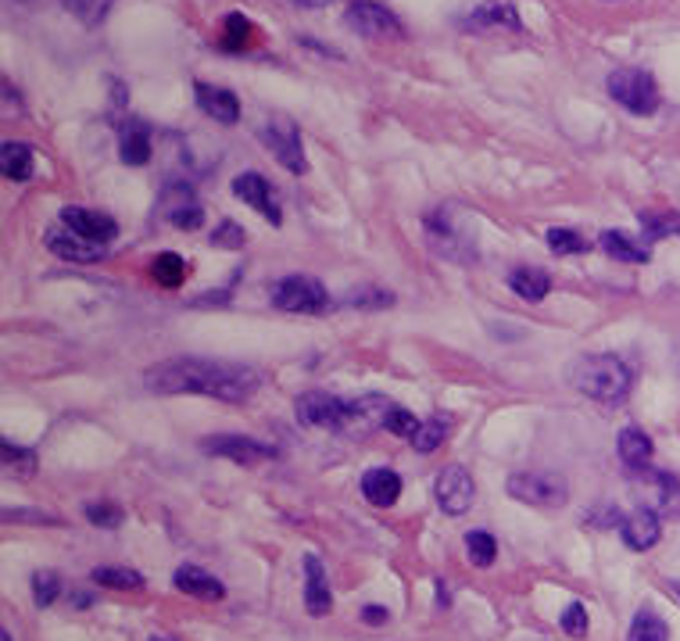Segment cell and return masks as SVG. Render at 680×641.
Instances as JSON below:
<instances>
[{"mask_svg":"<svg viewBox=\"0 0 680 641\" xmlns=\"http://www.w3.org/2000/svg\"><path fill=\"white\" fill-rule=\"evenodd\" d=\"M144 384L154 394H205V398H219V402H247L262 387V373L251 366L183 355V359L147 369Z\"/></svg>","mask_w":680,"mask_h":641,"instance_id":"1","label":"cell"},{"mask_svg":"<svg viewBox=\"0 0 680 641\" xmlns=\"http://www.w3.org/2000/svg\"><path fill=\"white\" fill-rule=\"evenodd\" d=\"M566 380L580 394H588V398H595L602 405H620L630 394L634 373H630V366L620 355H580L566 369Z\"/></svg>","mask_w":680,"mask_h":641,"instance_id":"2","label":"cell"},{"mask_svg":"<svg viewBox=\"0 0 680 641\" xmlns=\"http://www.w3.org/2000/svg\"><path fill=\"white\" fill-rule=\"evenodd\" d=\"M609 97L623 104L630 115H655L659 112V86H655L652 72L645 69H616L609 79Z\"/></svg>","mask_w":680,"mask_h":641,"instance_id":"3","label":"cell"},{"mask_svg":"<svg viewBox=\"0 0 680 641\" xmlns=\"http://www.w3.org/2000/svg\"><path fill=\"white\" fill-rule=\"evenodd\" d=\"M269 298L280 312H298V316H319L330 308L326 287L312 276H283L272 283Z\"/></svg>","mask_w":680,"mask_h":641,"instance_id":"4","label":"cell"},{"mask_svg":"<svg viewBox=\"0 0 680 641\" xmlns=\"http://www.w3.org/2000/svg\"><path fill=\"white\" fill-rule=\"evenodd\" d=\"M505 488H509V495L516 502L544 505V509L570 502V484H566V477L552 473V470H519V473L509 477V484Z\"/></svg>","mask_w":680,"mask_h":641,"instance_id":"5","label":"cell"},{"mask_svg":"<svg viewBox=\"0 0 680 641\" xmlns=\"http://www.w3.org/2000/svg\"><path fill=\"white\" fill-rule=\"evenodd\" d=\"M258 137L269 147L272 155H276V162L287 169V172H301L308 169L305 162V144H301V130L298 122L287 119V115H269L262 122V130H258Z\"/></svg>","mask_w":680,"mask_h":641,"instance_id":"6","label":"cell"},{"mask_svg":"<svg viewBox=\"0 0 680 641\" xmlns=\"http://www.w3.org/2000/svg\"><path fill=\"white\" fill-rule=\"evenodd\" d=\"M344 22H348V29H355L358 36H366V40H405L401 19L394 15L391 8L376 4V0H355Z\"/></svg>","mask_w":680,"mask_h":641,"instance_id":"7","label":"cell"},{"mask_svg":"<svg viewBox=\"0 0 680 641\" xmlns=\"http://www.w3.org/2000/svg\"><path fill=\"white\" fill-rule=\"evenodd\" d=\"M205 452L208 455H219V459L240 463V466H262V463H272L280 455L276 445H269V441H255V437H240V434L208 437L205 441Z\"/></svg>","mask_w":680,"mask_h":641,"instance_id":"8","label":"cell"},{"mask_svg":"<svg viewBox=\"0 0 680 641\" xmlns=\"http://www.w3.org/2000/svg\"><path fill=\"white\" fill-rule=\"evenodd\" d=\"M233 194H237L244 205H251L258 215H265L272 226H280V223H283L280 194L272 190V183L262 176V172H240V176L233 180Z\"/></svg>","mask_w":680,"mask_h":641,"instance_id":"9","label":"cell"},{"mask_svg":"<svg viewBox=\"0 0 680 641\" xmlns=\"http://www.w3.org/2000/svg\"><path fill=\"white\" fill-rule=\"evenodd\" d=\"M434 498L448 516H462L477 498V484L462 466H444L441 477L434 480Z\"/></svg>","mask_w":680,"mask_h":641,"instance_id":"10","label":"cell"},{"mask_svg":"<svg viewBox=\"0 0 680 641\" xmlns=\"http://www.w3.org/2000/svg\"><path fill=\"white\" fill-rule=\"evenodd\" d=\"M44 244H47V251H54L58 258H65V262H79V266L101 262V258L108 255V244L86 241V237H79L76 230H69L65 223L47 230Z\"/></svg>","mask_w":680,"mask_h":641,"instance_id":"11","label":"cell"},{"mask_svg":"<svg viewBox=\"0 0 680 641\" xmlns=\"http://www.w3.org/2000/svg\"><path fill=\"white\" fill-rule=\"evenodd\" d=\"M294 412H298V419L308 427L341 430L344 416H348V402H341L337 394H326V391H308L298 398V405H294Z\"/></svg>","mask_w":680,"mask_h":641,"instance_id":"12","label":"cell"},{"mask_svg":"<svg viewBox=\"0 0 680 641\" xmlns=\"http://www.w3.org/2000/svg\"><path fill=\"white\" fill-rule=\"evenodd\" d=\"M61 223H65L69 230H76L79 237L97 241V244H111L119 237V223L108 212H97V208L69 205V208H61Z\"/></svg>","mask_w":680,"mask_h":641,"instance_id":"13","label":"cell"},{"mask_svg":"<svg viewBox=\"0 0 680 641\" xmlns=\"http://www.w3.org/2000/svg\"><path fill=\"white\" fill-rule=\"evenodd\" d=\"M194 97H197V108L208 115L222 122V126H233V122H240V97L226 90V86H212V83H194Z\"/></svg>","mask_w":680,"mask_h":641,"instance_id":"14","label":"cell"},{"mask_svg":"<svg viewBox=\"0 0 680 641\" xmlns=\"http://www.w3.org/2000/svg\"><path fill=\"white\" fill-rule=\"evenodd\" d=\"M162 208H165L169 223L180 230H197L205 223V208L194 201V190L187 187V183H172V187H165Z\"/></svg>","mask_w":680,"mask_h":641,"instance_id":"15","label":"cell"},{"mask_svg":"<svg viewBox=\"0 0 680 641\" xmlns=\"http://www.w3.org/2000/svg\"><path fill=\"white\" fill-rule=\"evenodd\" d=\"M391 402L380 398V394H366V398L348 402V416H344V434H369V430H380L383 419H387Z\"/></svg>","mask_w":680,"mask_h":641,"instance_id":"16","label":"cell"},{"mask_svg":"<svg viewBox=\"0 0 680 641\" xmlns=\"http://www.w3.org/2000/svg\"><path fill=\"white\" fill-rule=\"evenodd\" d=\"M466 29H512L519 33L523 22H519V11L509 4V0H484L480 8L469 11V19L462 22Z\"/></svg>","mask_w":680,"mask_h":641,"instance_id":"17","label":"cell"},{"mask_svg":"<svg viewBox=\"0 0 680 641\" xmlns=\"http://www.w3.org/2000/svg\"><path fill=\"white\" fill-rule=\"evenodd\" d=\"M333 606V595H330V581H326V570L319 556L308 552L305 556V609L308 616H326Z\"/></svg>","mask_w":680,"mask_h":641,"instance_id":"18","label":"cell"},{"mask_svg":"<svg viewBox=\"0 0 680 641\" xmlns=\"http://www.w3.org/2000/svg\"><path fill=\"white\" fill-rule=\"evenodd\" d=\"M620 534H623V545L634 548V552H648L655 541H659L663 527H659V516H655L652 509H638L623 516L620 523Z\"/></svg>","mask_w":680,"mask_h":641,"instance_id":"19","label":"cell"},{"mask_svg":"<svg viewBox=\"0 0 680 641\" xmlns=\"http://www.w3.org/2000/svg\"><path fill=\"white\" fill-rule=\"evenodd\" d=\"M119 158L126 165L151 162V126H144L140 119H129L119 133Z\"/></svg>","mask_w":680,"mask_h":641,"instance_id":"20","label":"cell"},{"mask_svg":"<svg viewBox=\"0 0 680 641\" xmlns=\"http://www.w3.org/2000/svg\"><path fill=\"white\" fill-rule=\"evenodd\" d=\"M362 495L373 505H380V509H387V505L401 498V477L387 470V466H373V470H366L362 477Z\"/></svg>","mask_w":680,"mask_h":641,"instance_id":"21","label":"cell"},{"mask_svg":"<svg viewBox=\"0 0 680 641\" xmlns=\"http://www.w3.org/2000/svg\"><path fill=\"white\" fill-rule=\"evenodd\" d=\"M172 584H176L183 595H194V599H205V602H219L222 595H226L222 581H215L212 574L197 570V566H180V570L172 574Z\"/></svg>","mask_w":680,"mask_h":641,"instance_id":"22","label":"cell"},{"mask_svg":"<svg viewBox=\"0 0 680 641\" xmlns=\"http://www.w3.org/2000/svg\"><path fill=\"white\" fill-rule=\"evenodd\" d=\"M616 452H620L623 466H630L634 473L648 470L652 463V441L641 427H623L620 437H616Z\"/></svg>","mask_w":680,"mask_h":641,"instance_id":"23","label":"cell"},{"mask_svg":"<svg viewBox=\"0 0 680 641\" xmlns=\"http://www.w3.org/2000/svg\"><path fill=\"white\" fill-rule=\"evenodd\" d=\"M598 244H602V251H605V255H609V258H620V262H634V266H641V262H648V258H652L648 244H645V241H638V237H630V233H623V230H605L602 237H598Z\"/></svg>","mask_w":680,"mask_h":641,"instance_id":"24","label":"cell"},{"mask_svg":"<svg viewBox=\"0 0 680 641\" xmlns=\"http://www.w3.org/2000/svg\"><path fill=\"white\" fill-rule=\"evenodd\" d=\"M509 287L516 298H523V301H544L552 291V276L537 266H519L509 273Z\"/></svg>","mask_w":680,"mask_h":641,"instance_id":"25","label":"cell"},{"mask_svg":"<svg viewBox=\"0 0 680 641\" xmlns=\"http://www.w3.org/2000/svg\"><path fill=\"white\" fill-rule=\"evenodd\" d=\"M0 172L11 183H26L33 176V147L18 140L0 147Z\"/></svg>","mask_w":680,"mask_h":641,"instance_id":"26","label":"cell"},{"mask_svg":"<svg viewBox=\"0 0 680 641\" xmlns=\"http://www.w3.org/2000/svg\"><path fill=\"white\" fill-rule=\"evenodd\" d=\"M627 641H670V627H666V620L659 613L641 609L634 620H630Z\"/></svg>","mask_w":680,"mask_h":641,"instance_id":"27","label":"cell"},{"mask_svg":"<svg viewBox=\"0 0 680 641\" xmlns=\"http://www.w3.org/2000/svg\"><path fill=\"white\" fill-rule=\"evenodd\" d=\"M94 584L101 588H115V591H140L144 588V577L136 570H126V566H97L90 574Z\"/></svg>","mask_w":680,"mask_h":641,"instance_id":"28","label":"cell"},{"mask_svg":"<svg viewBox=\"0 0 680 641\" xmlns=\"http://www.w3.org/2000/svg\"><path fill=\"white\" fill-rule=\"evenodd\" d=\"M151 273H154V280L162 283V287H180L183 280H187V273H190V266L183 262L180 255H172V251H165V255H158L154 258V266H151Z\"/></svg>","mask_w":680,"mask_h":641,"instance_id":"29","label":"cell"},{"mask_svg":"<svg viewBox=\"0 0 680 641\" xmlns=\"http://www.w3.org/2000/svg\"><path fill=\"white\" fill-rule=\"evenodd\" d=\"M655 484V509L666 516H680V484L670 473H652Z\"/></svg>","mask_w":680,"mask_h":641,"instance_id":"30","label":"cell"},{"mask_svg":"<svg viewBox=\"0 0 680 641\" xmlns=\"http://www.w3.org/2000/svg\"><path fill=\"white\" fill-rule=\"evenodd\" d=\"M466 556L473 566H491L498 556V541L487 530H473V534H466Z\"/></svg>","mask_w":680,"mask_h":641,"instance_id":"31","label":"cell"},{"mask_svg":"<svg viewBox=\"0 0 680 641\" xmlns=\"http://www.w3.org/2000/svg\"><path fill=\"white\" fill-rule=\"evenodd\" d=\"M544 241H548V248L555 255H584L591 248V241H584L577 230H566V226L548 230V233H544Z\"/></svg>","mask_w":680,"mask_h":641,"instance_id":"32","label":"cell"},{"mask_svg":"<svg viewBox=\"0 0 680 641\" xmlns=\"http://www.w3.org/2000/svg\"><path fill=\"white\" fill-rule=\"evenodd\" d=\"M444 437H448V419L434 416V419H426V423L419 427V434L412 437V445H416V452L430 455V452H437L444 445Z\"/></svg>","mask_w":680,"mask_h":641,"instance_id":"33","label":"cell"},{"mask_svg":"<svg viewBox=\"0 0 680 641\" xmlns=\"http://www.w3.org/2000/svg\"><path fill=\"white\" fill-rule=\"evenodd\" d=\"M0 459H4L8 470H15L18 477H29L36 470V452L11 445V441H0Z\"/></svg>","mask_w":680,"mask_h":641,"instance_id":"34","label":"cell"},{"mask_svg":"<svg viewBox=\"0 0 680 641\" xmlns=\"http://www.w3.org/2000/svg\"><path fill=\"white\" fill-rule=\"evenodd\" d=\"M61 595V577L54 570H40V574H33V599H36V606H54Z\"/></svg>","mask_w":680,"mask_h":641,"instance_id":"35","label":"cell"},{"mask_svg":"<svg viewBox=\"0 0 680 641\" xmlns=\"http://www.w3.org/2000/svg\"><path fill=\"white\" fill-rule=\"evenodd\" d=\"M419 427H423V423H419V419L408 412V409H401V405H391L387 419H383V430H391V434L408 437V441L419 434Z\"/></svg>","mask_w":680,"mask_h":641,"instance_id":"36","label":"cell"},{"mask_svg":"<svg viewBox=\"0 0 680 641\" xmlns=\"http://www.w3.org/2000/svg\"><path fill=\"white\" fill-rule=\"evenodd\" d=\"M247 40H251V22H247L240 11H233L226 19V33H222V47H226V51H244Z\"/></svg>","mask_w":680,"mask_h":641,"instance_id":"37","label":"cell"},{"mask_svg":"<svg viewBox=\"0 0 680 641\" xmlns=\"http://www.w3.org/2000/svg\"><path fill=\"white\" fill-rule=\"evenodd\" d=\"M641 226L648 237H666V233H680V215L677 212H641Z\"/></svg>","mask_w":680,"mask_h":641,"instance_id":"38","label":"cell"},{"mask_svg":"<svg viewBox=\"0 0 680 641\" xmlns=\"http://www.w3.org/2000/svg\"><path fill=\"white\" fill-rule=\"evenodd\" d=\"M65 8H69L76 19H83L86 26H97V22H101V19L108 15L111 0H65Z\"/></svg>","mask_w":680,"mask_h":641,"instance_id":"39","label":"cell"},{"mask_svg":"<svg viewBox=\"0 0 680 641\" xmlns=\"http://www.w3.org/2000/svg\"><path fill=\"white\" fill-rule=\"evenodd\" d=\"M86 520H90L94 527H104V530H115L122 523V509L119 505H108V502H94V505H86Z\"/></svg>","mask_w":680,"mask_h":641,"instance_id":"40","label":"cell"},{"mask_svg":"<svg viewBox=\"0 0 680 641\" xmlns=\"http://www.w3.org/2000/svg\"><path fill=\"white\" fill-rule=\"evenodd\" d=\"M588 627H591V620H588L584 602H570V606H566V613H562V631L570 634V638H584Z\"/></svg>","mask_w":680,"mask_h":641,"instance_id":"41","label":"cell"},{"mask_svg":"<svg viewBox=\"0 0 680 641\" xmlns=\"http://www.w3.org/2000/svg\"><path fill=\"white\" fill-rule=\"evenodd\" d=\"M212 244H215V248H240V244H244V230L237 223H219L212 230Z\"/></svg>","mask_w":680,"mask_h":641,"instance_id":"42","label":"cell"},{"mask_svg":"<svg viewBox=\"0 0 680 641\" xmlns=\"http://www.w3.org/2000/svg\"><path fill=\"white\" fill-rule=\"evenodd\" d=\"M344 305H373V308H387L394 305V294L387 291H358V294H348V301Z\"/></svg>","mask_w":680,"mask_h":641,"instance_id":"43","label":"cell"},{"mask_svg":"<svg viewBox=\"0 0 680 641\" xmlns=\"http://www.w3.org/2000/svg\"><path fill=\"white\" fill-rule=\"evenodd\" d=\"M362 620H366L369 627H380V624H387V620H391V613H387V606H366V609H362Z\"/></svg>","mask_w":680,"mask_h":641,"instance_id":"44","label":"cell"},{"mask_svg":"<svg viewBox=\"0 0 680 641\" xmlns=\"http://www.w3.org/2000/svg\"><path fill=\"white\" fill-rule=\"evenodd\" d=\"M4 520H40V523H58L54 516H47V513H4Z\"/></svg>","mask_w":680,"mask_h":641,"instance_id":"45","label":"cell"},{"mask_svg":"<svg viewBox=\"0 0 680 641\" xmlns=\"http://www.w3.org/2000/svg\"><path fill=\"white\" fill-rule=\"evenodd\" d=\"M294 4H301V8H326V4H333V0H294Z\"/></svg>","mask_w":680,"mask_h":641,"instance_id":"46","label":"cell"},{"mask_svg":"<svg viewBox=\"0 0 680 641\" xmlns=\"http://www.w3.org/2000/svg\"><path fill=\"white\" fill-rule=\"evenodd\" d=\"M151 641H172V638H165V634H154Z\"/></svg>","mask_w":680,"mask_h":641,"instance_id":"47","label":"cell"},{"mask_svg":"<svg viewBox=\"0 0 680 641\" xmlns=\"http://www.w3.org/2000/svg\"><path fill=\"white\" fill-rule=\"evenodd\" d=\"M0 641H11V634H8V631H0Z\"/></svg>","mask_w":680,"mask_h":641,"instance_id":"48","label":"cell"},{"mask_svg":"<svg viewBox=\"0 0 680 641\" xmlns=\"http://www.w3.org/2000/svg\"><path fill=\"white\" fill-rule=\"evenodd\" d=\"M22 4H29V0H22Z\"/></svg>","mask_w":680,"mask_h":641,"instance_id":"49","label":"cell"}]
</instances>
